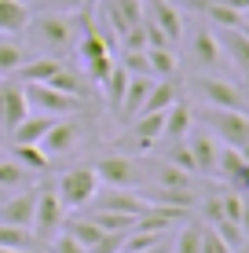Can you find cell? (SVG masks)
Masks as SVG:
<instances>
[{
	"label": "cell",
	"instance_id": "1",
	"mask_svg": "<svg viewBox=\"0 0 249 253\" xmlns=\"http://www.w3.org/2000/svg\"><path fill=\"white\" fill-rule=\"evenodd\" d=\"M30 33L33 44L48 48L51 55H59V51H66L73 44V22L66 19V15L59 11H40V15H30V22H26V30Z\"/></svg>",
	"mask_w": 249,
	"mask_h": 253
},
{
	"label": "cell",
	"instance_id": "2",
	"mask_svg": "<svg viewBox=\"0 0 249 253\" xmlns=\"http://www.w3.org/2000/svg\"><path fill=\"white\" fill-rule=\"evenodd\" d=\"M198 125H205L220 143H231V147H242L249 143V114L246 110H224V107H202L194 114Z\"/></svg>",
	"mask_w": 249,
	"mask_h": 253
},
{
	"label": "cell",
	"instance_id": "3",
	"mask_svg": "<svg viewBox=\"0 0 249 253\" xmlns=\"http://www.w3.org/2000/svg\"><path fill=\"white\" fill-rule=\"evenodd\" d=\"M22 92L30 110H40V114H51V118H70L81 110V92H63L40 81H22Z\"/></svg>",
	"mask_w": 249,
	"mask_h": 253
},
{
	"label": "cell",
	"instance_id": "4",
	"mask_svg": "<svg viewBox=\"0 0 249 253\" xmlns=\"http://www.w3.org/2000/svg\"><path fill=\"white\" fill-rule=\"evenodd\" d=\"M55 191L66 209H84V206H92V198L99 191V176L92 165H73V169H66L55 180Z\"/></svg>",
	"mask_w": 249,
	"mask_h": 253
},
{
	"label": "cell",
	"instance_id": "5",
	"mask_svg": "<svg viewBox=\"0 0 249 253\" xmlns=\"http://www.w3.org/2000/svg\"><path fill=\"white\" fill-rule=\"evenodd\" d=\"M63 220H66V206L59 198L55 184H40L37 187V209H33V239L37 242H48L51 235L63 231Z\"/></svg>",
	"mask_w": 249,
	"mask_h": 253
},
{
	"label": "cell",
	"instance_id": "6",
	"mask_svg": "<svg viewBox=\"0 0 249 253\" xmlns=\"http://www.w3.org/2000/svg\"><path fill=\"white\" fill-rule=\"evenodd\" d=\"M187 59H191L194 70H202V74H220L224 70V44H220V37L209 30L205 22H198L191 30V37H187Z\"/></svg>",
	"mask_w": 249,
	"mask_h": 253
},
{
	"label": "cell",
	"instance_id": "7",
	"mask_svg": "<svg viewBox=\"0 0 249 253\" xmlns=\"http://www.w3.org/2000/svg\"><path fill=\"white\" fill-rule=\"evenodd\" d=\"M194 92L202 95L205 107H224V110H246L249 107L242 88L231 84V81H224L220 74H198V77H194Z\"/></svg>",
	"mask_w": 249,
	"mask_h": 253
},
{
	"label": "cell",
	"instance_id": "8",
	"mask_svg": "<svg viewBox=\"0 0 249 253\" xmlns=\"http://www.w3.org/2000/svg\"><path fill=\"white\" fill-rule=\"evenodd\" d=\"M183 139H187V147H191L194 172H202V176H216V154H220V139L213 136L205 125H191V132H187Z\"/></svg>",
	"mask_w": 249,
	"mask_h": 253
},
{
	"label": "cell",
	"instance_id": "9",
	"mask_svg": "<svg viewBox=\"0 0 249 253\" xmlns=\"http://www.w3.org/2000/svg\"><path fill=\"white\" fill-rule=\"evenodd\" d=\"M92 169H96L99 184H107V187H136L140 184V162L128 158V154H107Z\"/></svg>",
	"mask_w": 249,
	"mask_h": 253
},
{
	"label": "cell",
	"instance_id": "10",
	"mask_svg": "<svg viewBox=\"0 0 249 253\" xmlns=\"http://www.w3.org/2000/svg\"><path fill=\"white\" fill-rule=\"evenodd\" d=\"M143 15L169 37V44H179V41H183L187 26H183V15H179V7L173 0H143Z\"/></svg>",
	"mask_w": 249,
	"mask_h": 253
},
{
	"label": "cell",
	"instance_id": "11",
	"mask_svg": "<svg viewBox=\"0 0 249 253\" xmlns=\"http://www.w3.org/2000/svg\"><path fill=\"white\" fill-rule=\"evenodd\" d=\"M92 206L110 209V213H125V216H140L150 202L143 195H136V191H128V187H107V191H96Z\"/></svg>",
	"mask_w": 249,
	"mask_h": 253
},
{
	"label": "cell",
	"instance_id": "12",
	"mask_svg": "<svg viewBox=\"0 0 249 253\" xmlns=\"http://www.w3.org/2000/svg\"><path fill=\"white\" fill-rule=\"evenodd\" d=\"M26 114H30V103H26L22 81H4V95H0V128L11 132Z\"/></svg>",
	"mask_w": 249,
	"mask_h": 253
},
{
	"label": "cell",
	"instance_id": "13",
	"mask_svg": "<svg viewBox=\"0 0 249 253\" xmlns=\"http://www.w3.org/2000/svg\"><path fill=\"white\" fill-rule=\"evenodd\" d=\"M33 209H37V187H26L19 195H11L7 202H0V220L19 224V228H33Z\"/></svg>",
	"mask_w": 249,
	"mask_h": 253
},
{
	"label": "cell",
	"instance_id": "14",
	"mask_svg": "<svg viewBox=\"0 0 249 253\" xmlns=\"http://www.w3.org/2000/svg\"><path fill=\"white\" fill-rule=\"evenodd\" d=\"M77 136H81V125H77V121L55 118V121H51V128L40 136V147H44L48 158H55V154H66V151H70V147L77 143Z\"/></svg>",
	"mask_w": 249,
	"mask_h": 253
},
{
	"label": "cell",
	"instance_id": "15",
	"mask_svg": "<svg viewBox=\"0 0 249 253\" xmlns=\"http://www.w3.org/2000/svg\"><path fill=\"white\" fill-rule=\"evenodd\" d=\"M191 125H194V110H191V103L176 95L173 107L165 110V132H161V136H165L169 143H176V139H183L187 132H191Z\"/></svg>",
	"mask_w": 249,
	"mask_h": 253
},
{
	"label": "cell",
	"instance_id": "16",
	"mask_svg": "<svg viewBox=\"0 0 249 253\" xmlns=\"http://www.w3.org/2000/svg\"><path fill=\"white\" fill-rule=\"evenodd\" d=\"M216 37H220V44H224V55L249 77V37L238 30V26H235V30H220Z\"/></svg>",
	"mask_w": 249,
	"mask_h": 253
},
{
	"label": "cell",
	"instance_id": "17",
	"mask_svg": "<svg viewBox=\"0 0 249 253\" xmlns=\"http://www.w3.org/2000/svg\"><path fill=\"white\" fill-rule=\"evenodd\" d=\"M51 121H55L51 114H40L37 110V114H26L7 136H11V143H40V136L51 128Z\"/></svg>",
	"mask_w": 249,
	"mask_h": 253
},
{
	"label": "cell",
	"instance_id": "18",
	"mask_svg": "<svg viewBox=\"0 0 249 253\" xmlns=\"http://www.w3.org/2000/svg\"><path fill=\"white\" fill-rule=\"evenodd\" d=\"M30 15V4H22V0H0V33H7V37L22 33Z\"/></svg>",
	"mask_w": 249,
	"mask_h": 253
},
{
	"label": "cell",
	"instance_id": "19",
	"mask_svg": "<svg viewBox=\"0 0 249 253\" xmlns=\"http://www.w3.org/2000/svg\"><path fill=\"white\" fill-rule=\"evenodd\" d=\"M150 84H154V77H128V88H125V99H121V114L125 121H132L136 114H140V107H143V99H147V92H150Z\"/></svg>",
	"mask_w": 249,
	"mask_h": 253
},
{
	"label": "cell",
	"instance_id": "20",
	"mask_svg": "<svg viewBox=\"0 0 249 253\" xmlns=\"http://www.w3.org/2000/svg\"><path fill=\"white\" fill-rule=\"evenodd\" d=\"M132 136L140 139V143H154L161 132H165V110H150V114H136L132 121Z\"/></svg>",
	"mask_w": 249,
	"mask_h": 253
},
{
	"label": "cell",
	"instance_id": "21",
	"mask_svg": "<svg viewBox=\"0 0 249 253\" xmlns=\"http://www.w3.org/2000/svg\"><path fill=\"white\" fill-rule=\"evenodd\" d=\"M30 44H22V41L7 37V33H0V74H15L22 63H30Z\"/></svg>",
	"mask_w": 249,
	"mask_h": 253
},
{
	"label": "cell",
	"instance_id": "22",
	"mask_svg": "<svg viewBox=\"0 0 249 253\" xmlns=\"http://www.w3.org/2000/svg\"><path fill=\"white\" fill-rule=\"evenodd\" d=\"M176 95H179V92H176V81H173V77L154 81L150 92H147V99H143V107H140V114H150V110H169Z\"/></svg>",
	"mask_w": 249,
	"mask_h": 253
},
{
	"label": "cell",
	"instance_id": "23",
	"mask_svg": "<svg viewBox=\"0 0 249 253\" xmlns=\"http://www.w3.org/2000/svg\"><path fill=\"white\" fill-rule=\"evenodd\" d=\"M128 70L125 66H114L107 74V81H103V92H107V103H110V110H121V99H125V88H128Z\"/></svg>",
	"mask_w": 249,
	"mask_h": 253
},
{
	"label": "cell",
	"instance_id": "24",
	"mask_svg": "<svg viewBox=\"0 0 249 253\" xmlns=\"http://www.w3.org/2000/svg\"><path fill=\"white\" fill-rule=\"evenodd\" d=\"M147 63H150V77H173L179 70L173 48H147Z\"/></svg>",
	"mask_w": 249,
	"mask_h": 253
},
{
	"label": "cell",
	"instance_id": "25",
	"mask_svg": "<svg viewBox=\"0 0 249 253\" xmlns=\"http://www.w3.org/2000/svg\"><path fill=\"white\" fill-rule=\"evenodd\" d=\"M33 231L30 228H19V224H4L0 220V246L4 250H33Z\"/></svg>",
	"mask_w": 249,
	"mask_h": 253
},
{
	"label": "cell",
	"instance_id": "26",
	"mask_svg": "<svg viewBox=\"0 0 249 253\" xmlns=\"http://www.w3.org/2000/svg\"><path fill=\"white\" fill-rule=\"evenodd\" d=\"M158 184L161 187H183V191H191V184H194V172H187V169H179L176 162H161L158 165Z\"/></svg>",
	"mask_w": 249,
	"mask_h": 253
},
{
	"label": "cell",
	"instance_id": "27",
	"mask_svg": "<svg viewBox=\"0 0 249 253\" xmlns=\"http://www.w3.org/2000/svg\"><path fill=\"white\" fill-rule=\"evenodd\" d=\"M15 162H22L26 169H33V172L48 169V154H44L40 143H15Z\"/></svg>",
	"mask_w": 249,
	"mask_h": 253
},
{
	"label": "cell",
	"instance_id": "28",
	"mask_svg": "<svg viewBox=\"0 0 249 253\" xmlns=\"http://www.w3.org/2000/svg\"><path fill=\"white\" fill-rule=\"evenodd\" d=\"M30 180V169L15 158H0V187H22Z\"/></svg>",
	"mask_w": 249,
	"mask_h": 253
},
{
	"label": "cell",
	"instance_id": "29",
	"mask_svg": "<svg viewBox=\"0 0 249 253\" xmlns=\"http://www.w3.org/2000/svg\"><path fill=\"white\" fill-rule=\"evenodd\" d=\"M92 220L99 224L103 231H128L136 224V216H125V213H110V209H96V213H88Z\"/></svg>",
	"mask_w": 249,
	"mask_h": 253
},
{
	"label": "cell",
	"instance_id": "30",
	"mask_svg": "<svg viewBox=\"0 0 249 253\" xmlns=\"http://www.w3.org/2000/svg\"><path fill=\"white\" fill-rule=\"evenodd\" d=\"M202 250V220L183 224L176 235V253H198Z\"/></svg>",
	"mask_w": 249,
	"mask_h": 253
},
{
	"label": "cell",
	"instance_id": "31",
	"mask_svg": "<svg viewBox=\"0 0 249 253\" xmlns=\"http://www.w3.org/2000/svg\"><path fill=\"white\" fill-rule=\"evenodd\" d=\"M209 228L227 242V250H238L242 242H249V239H246V231H242V224H235V220H216V224H209Z\"/></svg>",
	"mask_w": 249,
	"mask_h": 253
},
{
	"label": "cell",
	"instance_id": "32",
	"mask_svg": "<svg viewBox=\"0 0 249 253\" xmlns=\"http://www.w3.org/2000/svg\"><path fill=\"white\" fill-rule=\"evenodd\" d=\"M128 74L136 77H150V63H147V48H125V63H121Z\"/></svg>",
	"mask_w": 249,
	"mask_h": 253
},
{
	"label": "cell",
	"instance_id": "33",
	"mask_svg": "<svg viewBox=\"0 0 249 253\" xmlns=\"http://www.w3.org/2000/svg\"><path fill=\"white\" fill-rule=\"evenodd\" d=\"M169 162H176L179 169H187V172H194V158H191V147H187V139H176V143H169V154H165ZM198 176V172H194Z\"/></svg>",
	"mask_w": 249,
	"mask_h": 253
},
{
	"label": "cell",
	"instance_id": "34",
	"mask_svg": "<svg viewBox=\"0 0 249 253\" xmlns=\"http://www.w3.org/2000/svg\"><path fill=\"white\" fill-rule=\"evenodd\" d=\"M51 253H88V250H84L70 231H59V235H51Z\"/></svg>",
	"mask_w": 249,
	"mask_h": 253
},
{
	"label": "cell",
	"instance_id": "35",
	"mask_svg": "<svg viewBox=\"0 0 249 253\" xmlns=\"http://www.w3.org/2000/svg\"><path fill=\"white\" fill-rule=\"evenodd\" d=\"M198 253H231V250H227V242L220 239L209 224H202V250H198Z\"/></svg>",
	"mask_w": 249,
	"mask_h": 253
},
{
	"label": "cell",
	"instance_id": "36",
	"mask_svg": "<svg viewBox=\"0 0 249 253\" xmlns=\"http://www.w3.org/2000/svg\"><path fill=\"white\" fill-rule=\"evenodd\" d=\"M84 70H88V77H92V81H107V74H110V70H114V59H110V55H99V59H88V63H84Z\"/></svg>",
	"mask_w": 249,
	"mask_h": 253
},
{
	"label": "cell",
	"instance_id": "37",
	"mask_svg": "<svg viewBox=\"0 0 249 253\" xmlns=\"http://www.w3.org/2000/svg\"><path fill=\"white\" fill-rule=\"evenodd\" d=\"M44 11H59V15H70V11H81L88 0H40Z\"/></svg>",
	"mask_w": 249,
	"mask_h": 253
},
{
	"label": "cell",
	"instance_id": "38",
	"mask_svg": "<svg viewBox=\"0 0 249 253\" xmlns=\"http://www.w3.org/2000/svg\"><path fill=\"white\" fill-rule=\"evenodd\" d=\"M231 187H235V191H242V195H246V191H249V162L242 165V169H238V176H235V180H231Z\"/></svg>",
	"mask_w": 249,
	"mask_h": 253
},
{
	"label": "cell",
	"instance_id": "39",
	"mask_svg": "<svg viewBox=\"0 0 249 253\" xmlns=\"http://www.w3.org/2000/svg\"><path fill=\"white\" fill-rule=\"evenodd\" d=\"M238 224H242V231L249 239V195H242V216H238Z\"/></svg>",
	"mask_w": 249,
	"mask_h": 253
},
{
	"label": "cell",
	"instance_id": "40",
	"mask_svg": "<svg viewBox=\"0 0 249 253\" xmlns=\"http://www.w3.org/2000/svg\"><path fill=\"white\" fill-rule=\"evenodd\" d=\"M220 4H227V7H235V11H249V0H220Z\"/></svg>",
	"mask_w": 249,
	"mask_h": 253
},
{
	"label": "cell",
	"instance_id": "41",
	"mask_svg": "<svg viewBox=\"0 0 249 253\" xmlns=\"http://www.w3.org/2000/svg\"><path fill=\"white\" fill-rule=\"evenodd\" d=\"M143 253H165V242H161V246H154V250H143Z\"/></svg>",
	"mask_w": 249,
	"mask_h": 253
},
{
	"label": "cell",
	"instance_id": "42",
	"mask_svg": "<svg viewBox=\"0 0 249 253\" xmlns=\"http://www.w3.org/2000/svg\"><path fill=\"white\" fill-rule=\"evenodd\" d=\"M231 253H249V242H242V246H238V250H231Z\"/></svg>",
	"mask_w": 249,
	"mask_h": 253
},
{
	"label": "cell",
	"instance_id": "43",
	"mask_svg": "<svg viewBox=\"0 0 249 253\" xmlns=\"http://www.w3.org/2000/svg\"><path fill=\"white\" fill-rule=\"evenodd\" d=\"M0 253H33V250H4V246H0Z\"/></svg>",
	"mask_w": 249,
	"mask_h": 253
},
{
	"label": "cell",
	"instance_id": "44",
	"mask_svg": "<svg viewBox=\"0 0 249 253\" xmlns=\"http://www.w3.org/2000/svg\"><path fill=\"white\" fill-rule=\"evenodd\" d=\"M238 30H242V33H246V37H249V22H242V26H238Z\"/></svg>",
	"mask_w": 249,
	"mask_h": 253
},
{
	"label": "cell",
	"instance_id": "45",
	"mask_svg": "<svg viewBox=\"0 0 249 253\" xmlns=\"http://www.w3.org/2000/svg\"><path fill=\"white\" fill-rule=\"evenodd\" d=\"M242 22H249V11H242Z\"/></svg>",
	"mask_w": 249,
	"mask_h": 253
},
{
	"label": "cell",
	"instance_id": "46",
	"mask_svg": "<svg viewBox=\"0 0 249 253\" xmlns=\"http://www.w3.org/2000/svg\"><path fill=\"white\" fill-rule=\"evenodd\" d=\"M22 4H40V0H22Z\"/></svg>",
	"mask_w": 249,
	"mask_h": 253
}]
</instances>
